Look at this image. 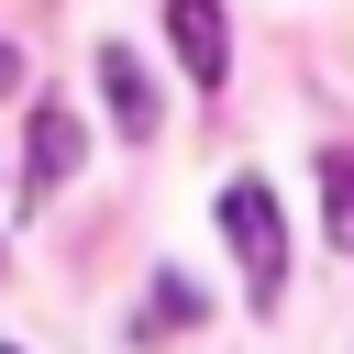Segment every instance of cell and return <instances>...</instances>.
Wrapping results in <instances>:
<instances>
[{
    "label": "cell",
    "mask_w": 354,
    "mask_h": 354,
    "mask_svg": "<svg viewBox=\"0 0 354 354\" xmlns=\"http://www.w3.org/2000/svg\"><path fill=\"white\" fill-rule=\"evenodd\" d=\"M221 232H232L243 299L277 310V288H288V221H277V188H266V177H232V188H221Z\"/></svg>",
    "instance_id": "6da1fadb"
},
{
    "label": "cell",
    "mask_w": 354,
    "mask_h": 354,
    "mask_svg": "<svg viewBox=\"0 0 354 354\" xmlns=\"http://www.w3.org/2000/svg\"><path fill=\"white\" fill-rule=\"evenodd\" d=\"M100 100H111V122H122L133 144H155L166 100H155V77H144V55H133V44H100Z\"/></svg>",
    "instance_id": "7a4b0ae2"
},
{
    "label": "cell",
    "mask_w": 354,
    "mask_h": 354,
    "mask_svg": "<svg viewBox=\"0 0 354 354\" xmlns=\"http://www.w3.org/2000/svg\"><path fill=\"white\" fill-rule=\"evenodd\" d=\"M166 33H177V66H188L199 88H221V66H232V22H221V0H166Z\"/></svg>",
    "instance_id": "3957f363"
},
{
    "label": "cell",
    "mask_w": 354,
    "mask_h": 354,
    "mask_svg": "<svg viewBox=\"0 0 354 354\" xmlns=\"http://www.w3.org/2000/svg\"><path fill=\"white\" fill-rule=\"evenodd\" d=\"M66 177H77V111H55V100H44V111H33V133H22V188L44 199V188H66Z\"/></svg>",
    "instance_id": "277c9868"
},
{
    "label": "cell",
    "mask_w": 354,
    "mask_h": 354,
    "mask_svg": "<svg viewBox=\"0 0 354 354\" xmlns=\"http://www.w3.org/2000/svg\"><path fill=\"white\" fill-rule=\"evenodd\" d=\"M321 232H332V254H354V144L321 155Z\"/></svg>",
    "instance_id": "5b68a950"
},
{
    "label": "cell",
    "mask_w": 354,
    "mask_h": 354,
    "mask_svg": "<svg viewBox=\"0 0 354 354\" xmlns=\"http://www.w3.org/2000/svg\"><path fill=\"white\" fill-rule=\"evenodd\" d=\"M188 310H199V288H188V277H155V321H144V332H166V321H188ZM144 332H133V343H144Z\"/></svg>",
    "instance_id": "8992f818"
},
{
    "label": "cell",
    "mask_w": 354,
    "mask_h": 354,
    "mask_svg": "<svg viewBox=\"0 0 354 354\" xmlns=\"http://www.w3.org/2000/svg\"><path fill=\"white\" fill-rule=\"evenodd\" d=\"M11 77H22V55H11V44H0V100H11Z\"/></svg>",
    "instance_id": "52a82bcc"
},
{
    "label": "cell",
    "mask_w": 354,
    "mask_h": 354,
    "mask_svg": "<svg viewBox=\"0 0 354 354\" xmlns=\"http://www.w3.org/2000/svg\"><path fill=\"white\" fill-rule=\"evenodd\" d=\"M0 354H22V343H0Z\"/></svg>",
    "instance_id": "ba28073f"
}]
</instances>
